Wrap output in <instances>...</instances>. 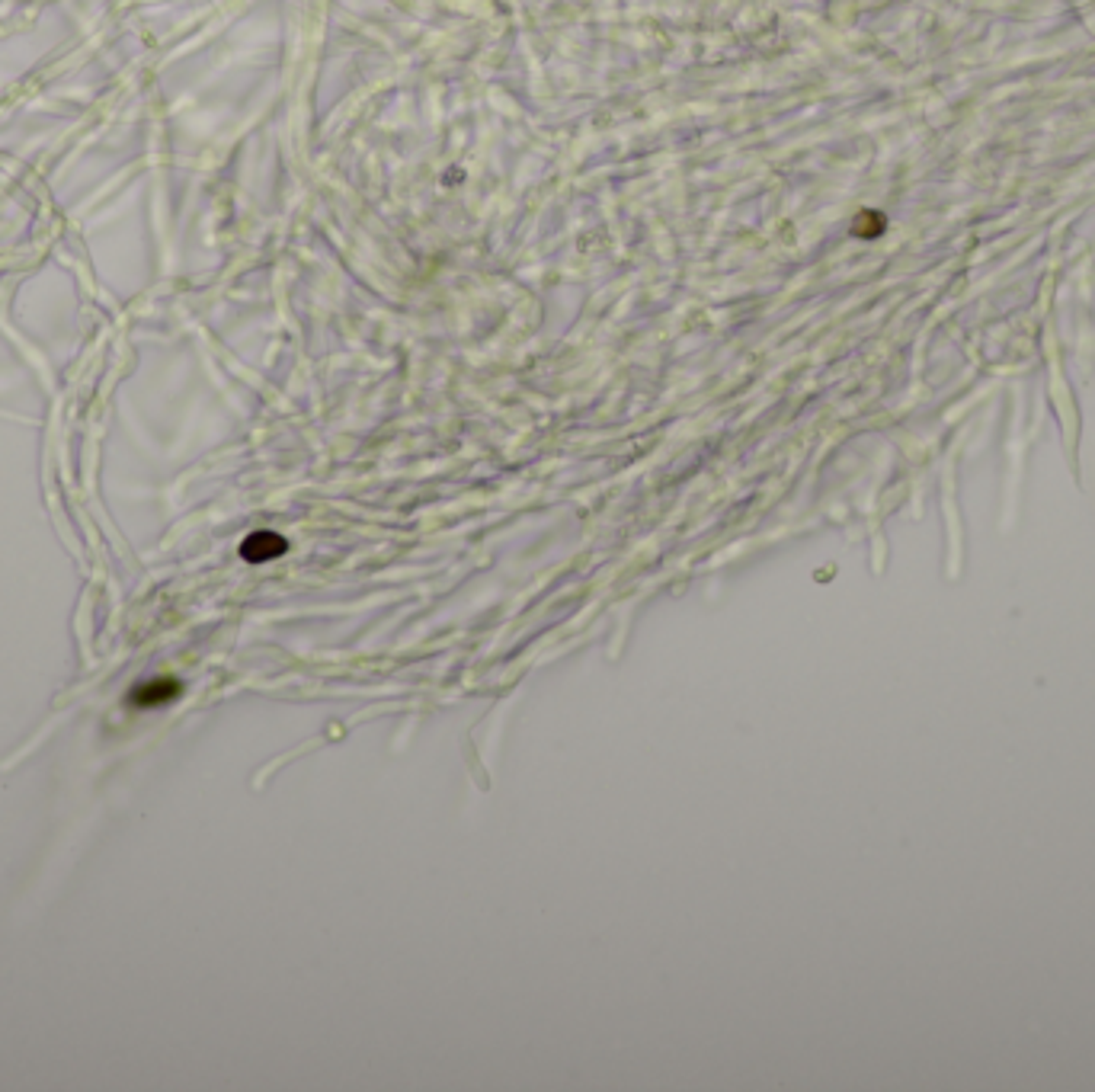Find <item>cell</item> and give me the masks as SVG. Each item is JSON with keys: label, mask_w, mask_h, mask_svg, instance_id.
I'll list each match as a JSON object with an SVG mask.
<instances>
[{"label": "cell", "mask_w": 1095, "mask_h": 1092, "mask_svg": "<svg viewBox=\"0 0 1095 1092\" xmlns=\"http://www.w3.org/2000/svg\"><path fill=\"white\" fill-rule=\"evenodd\" d=\"M180 692H183V686H180L177 679L158 676V679L141 682V686L131 689L129 702H131V705H135V708H160V705H170L173 699H180Z\"/></svg>", "instance_id": "obj_1"}, {"label": "cell", "mask_w": 1095, "mask_h": 1092, "mask_svg": "<svg viewBox=\"0 0 1095 1092\" xmlns=\"http://www.w3.org/2000/svg\"><path fill=\"white\" fill-rule=\"evenodd\" d=\"M279 555H285V538L275 532H253L241 545V558L250 560V564H263V560H273Z\"/></svg>", "instance_id": "obj_2"}]
</instances>
